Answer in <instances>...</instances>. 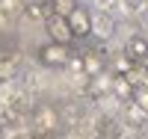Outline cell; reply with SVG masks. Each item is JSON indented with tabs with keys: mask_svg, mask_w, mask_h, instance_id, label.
<instances>
[{
	"mask_svg": "<svg viewBox=\"0 0 148 139\" xmlns=\"http://www.w3.org/2000/svg\"><path fill=\"white\" fill-rule=\"evenodd\" d=\"M12 77H15V59L3 56V59H0V83H6Z\"/></svg>",
	"mask_w": 148,
	"mask_h": 139,
	"instance_id": "10",
	"label": "cell"
},
{
	"mask_svg": "<svg viewBox=\"0 0 148 139\" xmlns=\"http://www.w3.org/2000/svg\"><path fill=\"white\" fill-rule=\"evenodd\" d=\"M65 18L71 24V36H74V39H86V36L92 33V15H89L86 6H74Z\"/></svg>",
	"mask_w": 148,
	"mask_h": 139,
	"instance_id": "1",
	"label": "cell"
},
{
	"mask_svg": "<svg viewBox=\"0 0 148 139\" xmlns=\"http://www.w3.org/2000/svg\"><path fill=\"white\" fill-rule=\"evenodd\" d=\"M36 124H39L42 130H56V124H59V116H56V110L53 107H36Z\"/></svg>",
	"mask_w": 148,
	"mask_h": 139,
	"instance_id": "5",
	"label": "cell"
},
{
	"mask_svg": "<svg viewBox=\"0 0 148 139\" xmlns=\"http://www.w3.org/2000/svg\"><path fill=\"white\" fill-rule=\"evenodd\" d=\"M45 27H47V36H51L53 42H59V45H68V42L74 39V36H71V24H68V18L59 15V12H53V15L45 21Z\"/></svg>",
	"mask_w": 148,
	"mask_h": 139,
	"instance_id": "2",
	"label": "cell"
},
{
	"mask_svg": "<svg viewBox=\"0 0 148 139\" xmlns=\"http://www.w3.org/2000/svg\"><path fill=\"white\" fill-rule=\"evenodd\" d=\"M110 27H113V21H110V15H98L92 21V30H98L101 36H110Z\"/></svg>",
	"mask_w": 148,
	"mask_h": 139,
	"instance_id": "11",
	"label": "cell"
},
{
	"mask_svg": "<svg viewBox=\"0 0 148 139\" xmlns=\"http://www.w3.org/2000/svg\"><path fill=\"white\" fill-rule=\"evenodd\" d=\"M127 56L136 62V65H145L148 62V42L142 39V36H133V39L127 42Z\"/></svg>",
	"mask_w": 148,
	"mask_h": 139,
	"instance_id": "4",
	"label": "cell"
},
{
	"mask_svg": "<svg viewBox=\"0 0 148 139\" xmlns=\"http://www.w3.org/2000/svg\"><path fill=\"white\" fill-rule=\"evenodd\" d=\"M113 92L121 95V98H130V95H133V83H130L127 77H121V74H119V77H113Z\"/></svg>",
	"mask_w": 148,
	"mask_h": 139,
	"instance_id": "8",
	"label": "cell"
},
{
	"mask_svg": "<svg viewBox=\"0 0 148 139\" xmlns=\"http://www.w3.org/2000/svg\"><path fill=\"white\" fill-rule=\"evenodd\" d=\"M83 71L89 74V77H95V74H101V71H104V62H101V56H98L95 50L83 53Z\"/></svg>",
	"mask_w": 148,
	"mask_h": 139,
	"instance_id": "7",
	"label": "cell"
},
{
	"mask_svg": "<svg viewBox=\"0 0 148 139\" xmlns=\"http://www.w3.org/2000/svg\"><path fill=\"white\" fill-rule=\"evenodd\" d=\"M95 3H98V6H104V9H113V6H116V0H95Z\"/></svg>",
	"mask_w": 148,
	"mask_h": 139,
	"instance_id": "14",
	"label": "cell"
},
{
	"mask_svg": "<svg viewBox=\"0 0 148 139\" xmlns=\"http://www.w3.org/2000/svg\"><path fill=\"white\" fill-rule=\"evenodd\" d=\"M0 9L3 12H15V0H0Z\"/></svg>",
	"mask_w": 148,
	"mask_h": 139,
	"instance_id": "13",
	"label": "cell"
},
{
	"mask_svg": "<svg viewBox=\"0 0 148 139\" xmlns=\"http://www.w3.org/2000/svg\"><path fill=\"white\" fill-rule=\"evenodd\" d=\"M145 116H148V112L136 104V101H130V98H127V118H130L133 124H142V121H145Z\"/></svg>",
	"mask_w": 148,
	"mask_h": 139,
	"instance_id": "9",
	"label": "cell"
},
{
	"mask_svg": "<svg viewBox=\"0 0 148 139\" xmlns=\"http://www.w3.org/2000/svg\"><path fill=\"white\" fill-rule=\"evenodd\" d=\"M130 101H136V104L148 112V89H136V86H133V95H130Z\"/></svg>",
	"mask_w": 148,
	"mask_h": 139,
	"instance_id": "12",
	"label": "cell"
},
{
	"mask_svg": "<svg viewBox=\"0 0 148 139\" xmlns=\"http://www.w3.org/2000/svg\"><path fill=\"white\" fill-rule=\"evenodd\" d=\"M39 59L47 68H62V65H68V47L59 45V42H51L39 50Z\"/></svg>",
	"mask_w": 148,
	"mask_h": 139,
	"instance_id": "3",
	"label": "cell"
},
{
	"mask_svg": "<svg viewBox=\"0 0 148 139\" xmlns=\"http://www.w3.org/2000/svg\"><path fill=\"white\" fill-rule=\"evenodd\" d=\"M110 89H113V77L95 74V80L89 83V89H86V92H89V95H95V98H101V95H104V92H110Z\"/></svg>",
	"mask_w": 148,
	"mask_h": 139,
	"instance_id": "6",
	"label": "cell"
}]
</instances>
